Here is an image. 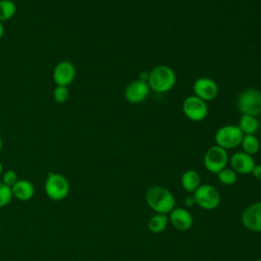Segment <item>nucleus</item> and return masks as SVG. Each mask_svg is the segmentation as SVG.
<instances>
[{"mask_svg": "<svg viewBox=\"0 0 261 261\" xmlns=\"http://www.w3.org/2000/svg\"><path fill=\"white\" fill-rule=\"evenodd\" d=\"M76 69L74 64L69 60H61L59 61L52 73V77L56 86H69L75 79Z\"/></svg>", "mask_w": 261, "mask_h": 261, "instance_id": "nucleus-10", "label": "nucleus"}, {"mask_svg": "<svg viewBox=\"0 0 261 261\" xmlns=\"http://www.w3.org/2000/svg\"><path fill=\"white\" fill-rule=\"evenodd\" d=\"M241 220L248 230L261 232V201L249 205L243 211Z\"/></svg>", "mask_w": 261, "mask_h": 261, "instance_id": "nucleus-11", "label": "nucleus"}, {"mask_svg": "<svg viewBox=\"0 0 261 261\" xmlns=\"http://www.w3.org/2000/svg\"><path fill=\"white\" fill-rule=\"evenodd\" d=\"M229 161L227 150L214 145L208 148L204 154L203 163L205 168L211 173L217 174L220 170L226 167Z\"/></svg>", "mask_w": 261, "mask_h": 261, "instance_id": "nucleus-7", "label": "nucleus"}, {"mask_svg": "<svg viewBox=\"0 0 261 261\" xmlns=\"http://www.w3.org/2000/svg\"><path fill=\"white\" fill-rule=\"evenodd\" d=\"M185 204H186L188 207H192V206L196 205V201H195V198H194L193 194L186 197V199H185Z\"/></svg>", "mask_w": 261, "mask_h": 261, "instance_id": "nucleus-26", "label": "nucleus"}, {"mask_svg": "<svg viewBox=\"0 0 261 261\" xmlns=\"http://www.w3.org/2000/svg\"><path fill=\"white\" fill-rule=\"evenodd\" d=\"M169 223L168 215L156 213L148 221V229L153 233H160L165 230Z\"/></svg>", "mask_w": 261, "mask_h": 261, "instance_id": "nucleus-18", "label": "nucleus"}, {"mask_svg": "<svg viewBox=\"0 0 261 261\" xmlns=\"http://www.w3.org/2000/svg\"><path fill=\"white\" fill-rule=\"evenodd\" d=\"M196 204L205 210H213L217 208L221 202V196L218 190L212 185H200L193 193Z\"/></svg>", "mask_w": 261, "mask_h": 261, "instance_id": "nucleus-6", "label": "nucleus"}, {"mask_svg": "<svg viewBox=\"0 0 261 261\" xmlns=\"http://www.w3.org/2000/svg\"><path fill=\"white\" fill-rule=\"evenodd\" d=\"M237 105L242 114L256 116L261 113V92L257 89H246L243 91L237 101Z\"/></svg>", "mask_w": 261, "mask_h": 261, "instance_id": "nucleus-5", "label": "nucleus"}, {"mask_svg": "<svg viewBox=\"0 0 261 261\" xmlns=\"http://www.w3.org/2000/svg\"><path fill=\"white\" fill-rule=\"evenodd\" d=\"M168 220L171 225L177 230H189L194 223V218L191 212L182 207H174L168 214Z\"/></svg>", "mask_w": 261, "mask_h": 261, "instance_id": "nucleus-13", "label": "nucleus"}, {"mask_svg": "<svg viewBox=\"0 0 261 261\" xmlns=\"http://www.w3.org/2000/svg\"><path fill=\"white\" fill-rule=\"evenodd\" d=\"M182 112L192 121H201L208 115V104L195 95H191L184 100Z\"/></svg>", "mask_w": 261, "mask_h": 261, "instance_id": "nucleus-8", "label": "nucleus"}, {"mask_svg": "<svg viewBox=\"0 0 261 261\" xmlns=\"http://www.w3.org/2000/svg\"><path fill=\"white\" fill-rule=\"evenodd\" d=\"M69 98V90L64 86H56L53 90V99L57 103H64Z\"/></svg>", "mask_w": 261, "mask_h": 261, "instance_id": "nucleus-23", "label": "nucleus"}, {"mask_svg": "<svg viewBox=\"0 0 261 261\" xmlns=\"http://www.w3.org/2000/svg\"><path fill=\"white\" fill-rule=\"evenodd\" d=\"M180 184L187 193L193 194L201 185V176L196 170L189 169L181 174Z\"/></svg>", "mask_w": 261, "mask_h": 261, "instance_id": "nucleus-16", "label": "nucleus"}, {"mask_svg": "<svg viewBox=\"0 0 261 261\" xmlns=\"http://www.w3.org/2000/svg\"><path fill=\"white\" fill-rule=\"evenodd\" d=\"M238 126L244 135H255L259 129V121L256 116L242 114Z\"/></svg>", "mask_w": 261, "mask_h": 261, "instance_id": "nucleus-17", "label": "nucleus"}, {"mask_svg": "<svg viewBox=\"0 0 261 261\" xmlns=\"http://www.w3.org/2000/svg\"><path fill=\"white\" fill-rule=\"evenodd\" d=\"M2 148H3V141H2V138L0 137V152H1Z\"/></svg>", "mask_w": 261, "mask_h": 261, "instance_id": "nucleus-29", "label": "nucleus"}, {"mask_svg": "<svg viewBox=\"0 0 261 261\" xmlns=\"http://www.w3.org/2000/svg\"><path fill=\"white\" fill-rule=\"evenodd\" d=\"M3 35H4V25H3V22L0 21V40L2 39Z\"/></svg>", "mask_w": 261, "mask_h": 261, "instance_id": "nucleus-27", "label": "nucleus"}, {"mask_svg": "<svg viewBox=\"0 0 261 261\" xmlns=\"http://www.w3.org/2000/svg\"><path fill=\"white\" fill-rule=\"evenodd\" d=\"M16 13V5L12 0H0V21L11 19Z\"/></svg>", "mask_w": 261, "mask_h": 261, "instance_id": "nucleus-20", "label": "nucleus"}, {"mask_svg": "<svg viewBox=\"0 0 261 261\" xmlns=\"http://www.w3.org/2000/svg\"><path fill=\"white\" fill-rule=\"evenodd\" d=\"M13 198L11 188L0 181V208L7 206Z\"/></svg>", "mask_w": 261, "mask_h": 261, "instance_id": "nucleus-22", "label": "nucleus"}, {"mask_svg": "<svg viewBox=\"0 0 261 261\" xmlns=\"http://www.w3.org/2000/svg\"><path fill=\"white\" fill-rule=\"evenodd\" d=\"M150 88L147 82L136 80L130 82L124 90L125 99L132 104H140L149 96Z\"/></svg>", "mask_w": 261, "mask_h": 261, "instance_id": "nucleus-12", "label": "nucleus"}, {"mask_svg": "<svg viewBox=\"0 0 261 261\" xmlns=\"http://www.w3.org/2000/svg\"><path fill=\"white\" fill-rule=\"evenodd\" d=\"M257 261H261V258H259V259H258V260H257Z\"/></svg>", "mask_w": 261, "mask_h": 261, "instance_id": "nucleus-30", "label": "nucleus"}, {"mask_svg": "<svg viewBox=\"0 0 261 261\" xmlns=\"http://www.w3.org/2000/svg\"><path fill=\"white\" fill-rule=\"evenodd\" d=\"M194 95L204 100L205 102L214 100L219 93L218 85L210 77L202 76L197 79L193 85Z\"/></svg>", "mask_w": 261, "mask_h": 261, "instance_id": "nucleus-9", "label": "nucleus"}, {"mask_svg": "<svg viewBox=\"0 0 261 261\" xmlns=\"http://www.w3.org/2000/svg\"><path fill=\"white\" fill-rule=\"evenodd\" d=\"M251 173L256 179L261 180V164H256Z\"/></svg>", "mask_w": 261, "mask_h": 261, "instance_id": "nucleus-25", "label": "nucleus"}, {"mask_svg": "<svg viewBox=\"0 0 261 261\" xmlns=\"http://www.w3.org/2000/svg\"><path fill=\"white\" fill-rule=\"evenodd\" d=\"M146 202L156 213L168 214L175 207V198L170 190L163 186H152L146 192Z\"/></svg>", "mask_w": 261, "mask_h": 261, "instance_id": "nucleus-1", "label": "nucleus"}, {"mask_svg": "<svg viewBox=\"0 0 261 261\" xmlns=\"http://www.w3.org/2000/svg\"><path fill=\"white\" fill-rule=\"evenodd\" d=\"M229 164L231 168L238 173V174H249L252 172L254 166L256 165V162L253 158V156L240 151L232 154V156L229 158Z\"/></svg>", "mask_w": 261, "mask_h": 261, "instance_id": "nucleus-14", "label": "nucleus"}, {"mask_svg": "<svg viewBox=\"0 0 261 261\" xmlns=\"http://www.w3.org/2000/svg\"><path fill=\"white\" fill-rule=\"evenodd\" d=\"M3 173V164H2V162L0 161V175Z\"/></svg>", "mask_w": 261, "mask_h": 261, "instance_id": "nucleus-28", "label": "nucleus"}, {"mask_svg": "<svg viewBox=\"0 0 261 261\" xmlns=\"http://www.w3.org/2000/svg\"><path fill=\"white\" fill-rule=\"evenodd\" d=\"M69 181L61 173L51 171L47 174L44 190L46 196L52 201H62L69 194Z\"/></svg>", "mask_w": 261, "mask_h": 261, "instance_id": "nucleus-3", "label": "nucleus"}, {"mask_svg": "<svg viewBox=\"0 0 261 261\" xmlns=\"http://www.w3.org/2000/svg\"><path fill=\"white\" fill-rule=\"evenodd\" d=\"M18 175L16 173V171H14L13 169H8L6 171H4L2 173V182L5 184L8 187H12L17 180H18Z\"/></svg>", "mask_w": 261, "mask_h": 261, "instance_id": "nucleus-24", "label": "nucleus"}, {"mask_svg": "<svg viewBox=\"0 0 261 261\" xmlns=\"http://www.w3.org/2000/svg\"><path fill=\"white\" fill-rule=\"evenodd\" d=\"M11 192L13 198L19 201H29L35 194V187L32 181L28 179H18L12 187Z\"/></svg>", "mask_w": 261, "mask_h": 261, "instance_id": "nucleus-15", "label": "nucleus"}, {"mask_svg": "<svg viewBox=\"0 0 261 261\" xmlns=\"http://www.w3.org/2000/svg\"><path fill=\"white\" fill-rule=\"evenodd\" d=\"M218 180L224 186H231L236 184L238 179V173L232 168H223L217 173Z\"/></svg>", "mask_w": 261, "mask_h": 261, "instance_id": "nucleus-21", "label": "nucleus"}, {"mask_svg": "<svg viewBox=\"0 0 261 261\" xmlns=\"http://www.w3.org/2000/svg\"><path fill=\"white\" fill-rule=\"evenodd\" d=\"M241 147L243 152L253 156L260 150V141L255 135H244Z\"/></svg>", "mask_w": 261, "mask_h": 261, "instance_id": "nucleus-19", "label": "nucleus"}, {"mask_svg": "<svg viewBox=\"0 0 261 261\" xmlns=\"http://www.w3.org/2000/svg\"><path fill=\"white\" fill-rule=\"evenodd\" d=\"M150 90L155 93L169 92L176 83V74L174 70L167 65H157L149 72L147 81Z\"/></svg>", "mask_w": 261, "mask_h": 261, "instance_id": "nucleus-2", "label": "nucleus"}, {"mask_svg": "<svg viewBox=\"0 0 261 261\" xmlns=\"http://www.w3.org/2000/svg\"><path fill=\"white\" fill-rule=\"evenodd\" d=\"M260 114H261V113H260Z\"/></svg>", "mask_w": 261, "mask_h": 261, "instance_id": "nucleus-31", "label": "nucleus"}, {"mask_svg": "<svg viewBox=\"0 0 261 261\" xmlns=\"http://www.w3.org/2000/svg\"><path fill=\"white\" fill-rule=\"evenodd\" d=\"M244 134L238 125L226 124L220 126L214 136V140L217 146L229 150L241 146Z\"/></svg>", "mask_w": 261, "mask_h": 261, "instance_id": "nucleus-4", "label": "nucleus"}]
</instances>
